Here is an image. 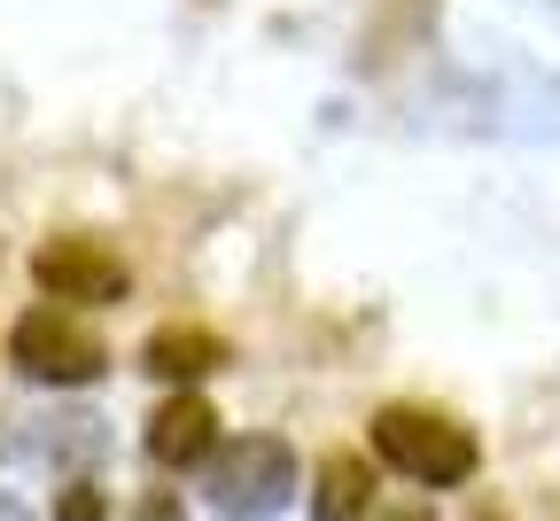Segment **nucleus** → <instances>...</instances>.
Segmentation results:
<instances>
[{
	"instance_id": "f257e3e1",
	"label": "nucleus",
	"mask_w": 560,
	"mask_h": 521,
	"mask_svg": "<svg viewBox=\"0 0 560 521\" xmlns=\"http://www.w3.org/2000/svg\"><path fill=\"white\" fill-rule=\"evenodd\" d=\"M374 452H382V467H397L420 490H459L482 460L475 436L452 413H429V405H382L374 413Z\"/></svg>"
},
{
	"instance_id": "f03ea898",
	"label": "nucleus",
	"mask_w": 560,
	"mask_h": 521,
	"mask_svg": "<svg viewBox=\"0 0 560 521\" xmlns=\"http://www.w3.org/2000/svg\"><path fill=\"white\" fill-rule=\"evenodd\" d=\"M202 498L226 521H265L296 498V452L280 436H234L202 460Z\"/></svg>"
},
{
	"instance_id": "7ed1b4c3",
	"label": "nucleus",
	"mask_w": 560,
	"mask_h": 521,
	"mask_svg": "<svg viewBox=\"0 0 560 521\" xmlns=\"http://www.w3.org/2000/svg\"><path fill=\"white\" fill-rule=\"evenodd\" d=\"M9 350H16V374L39 382V390H86V382L109 374V343H102L79 312H70V304L24 312L16 335H9Z\"/></svg>"
},
{
	"instance_id": "20e7f679",
	"label": "nucleus",
	"mask_w": 560,
	"mask_h": 521,
	"mask_svg": "<svg viewBox=\"0 0 560 521\" xmlns=\"http://www.w3.org/2000/svg\"><path fill=\"white\" fill-rule=\"evenodd\" d=\"M32 280H39L47 304H70V312L117 304V296L132 288L125 257H117L109 242H94V234H55V242H39V250H32Z\"/></svg>"
},
{
	"instance_id": "39448f33",
	"label": "nucleus",
	"mask_w": 560,
	"mask_h": 521,
	"mask_svg": "<svg viewBox=\"0 0 560 521\" xmlns=\"http://www.w3.org/2000/svg\"><path fill=\"white\" fill-rule=\"evenodd\" d=\"M210 452H219V413H210L195 390H179L172 405L149 413V460L156 467H195Z\"/></svg>"
},
{
	"instance_id": "423d86ee",
	"label": "nucleus",
	"mask_w": 560,
	"mask_h": 521,
	"mask_svg": "<svg viewBox=\"0 0 560 521\" xmlns=\"http://www.w3.org/2000/svg\"><path fill=\"white\" fill-rule=\"evenodd\" d=\"M140 366H149L156 382H202V374H219V366H226V343L210 327H156L149 350H140Z\"/></svg>"
},
{
	"instance_id": "0eeeda50",
	"label": "nucleus",
	"mask_w": 560,
	"mask_h": 521,
	"mask_svg": "<svg viewBox=\"0 0 560 521\" xmlns=\"http://www.w3.org/2000/svg\"><path fill=\"white\" fill-rule=\"evenodd\" d=\"M366 506H374V467L359 452H327L319 490H312V521H359Z\"/></svg>"
},
{
	"instance_id": "6e6552de",
	"label": "nucleus",
	"mask_w": 560,
	"mask_h": 521,
	"mask_svg": "<svg viewBox=\"0 0 560 521\" xmlns=\"http://www.w3.org/2000/svg\"><path fill=\"white\" fill-rule=\"evenodd\" d=\"M55 436H39V452L47 460H94L102 452V420L94 413H62V420H47Z\"/></svg>"
},
{
	"instance_id": "1a4fd4ad",
	"label": "nucleus",
	"mask_w": 560,
	"mask_h": 521,
	"mask_svg": "<svg viewBox=\"0 0 560 521\" xmlns=\"http://www.w3.org/2000/svg\"><path fill=\"white\" fill-rule=\"evenodd\" d=\"M102 513H109V498H102L94 483H70L62 506H55V521H102Z\"/></svg>"
},
{
	"instance_id": "9d476101",
	"label": "nucleus",
	"mask_w": 560,
	"mask_h": 521,
	"mask_svg": "<svg viewBox=\"0 0 560 521\" xmlns=\"http://www.w3.org/2000/svg\"><path fill=\"white\" fill-rule=\"evenodd\" d=\"M0 521H32V506H24V498H9V490H0Z\"/></svg>"
},
{
	"instance_id": "9b49d317",
	"label": "nucleus",
	"mask_w": 560,
	"mask_h": 521,
	"mask_svg": "<svg viewBox=\"0 0 560 521\" xmlns=\"http://www.w3.org/2000/svg\"><path fill=\"white\" fill-rule=\"evenodd\" d=\"M374 521H429V513H420V506H397V513H374Z\"/></svg>"
},
{
	"instance_id": "f8f14e48",
	"label": "nucleus",
	"mask_w": 560,
	"mask_h": 521,
	"mask_svg": "<svg viewBox=\"0 0 560 521\" xmlns=\"http://www.w3.org/2000/svg\"><path fill=\"white\" fill-rule=\"evenodd\" d=\"M552 9H560V0H552Z\"/></svg>"
}]
</instances>
